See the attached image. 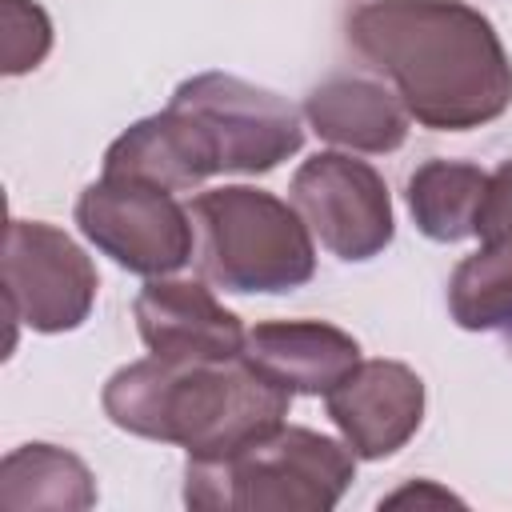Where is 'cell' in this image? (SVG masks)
Here are the masks:
<instances>
[{"label": "cell", "mask_w": 512, "mask_h": 512, "mask_svg": "<svg viewBox=\"0 0 512 512\" xmlns=\"http://www.w3.org/2000/svg\"><path fill=\"white\" fill-rule=\"evenodd\" d=\"M356 476V452L300 424L220 460H188L184 504L200 512H328Z\"/></svg>", "instance_id": "3"}, {"label": "cell", "mask_w": 512, "mask_h": 512, "mask_svg": "<svg viewBox=\"0 0 512 512\" xmlns=\"http://www.w3.org/2000/svg\"><path fill=\"white\" fill-rule=\"evenodd\" d=\"M200 272L224 292H292L316 276L304 216L264 188L228 184L192 200Z\"/></svg>", "instance_id": "4"}, {"label": "cell", "mask_w": 512, "mask_h": 512, "mask_svg": "<svg viewBox=\"0 0 512 512\" xmlns=\"http://www.w3.org/2000/svg\"><path fill=\"white\" fill-rule=\"evenodd\" d=\"M96 480L88 464L56 444H20L0 464V508H92Z\"/></svg>", "instance_id": "13"}, {"label": "cell", "mask_w": 512, "mask_h": 512, "mask_svg": "<svg viewBox=\"0 0 512 512\" xmlns=\"http://www.w3.org/2000/svg\"><path fill=\"white\" fill-rule=\"evenodd\" d=\"M476 236L484 244L512 240V160H504L496 172H488L480 212H476Z\"/></svg>", "instance_id": "17"}, {"label": "cell", "mask_w": 512, "mask_h": 512, "mask_svg": "<svg viewBox=\"0 0 512 512\" xmlns=\"http://www.w3.org/2000/svg\"><path fill=\"white\" fill-rule=\"evenodd\" d=\"M452 320L468 332H492L512 324V240L484 244L464 256L448 280Z\"/></svg>", "instance_id": "15"}, {"label": "cell", "mask_w": 512, "mask_h": 512, "mask_svg": "<svg viewBox=\"0 0 512 512\" xmlns=\"http://www.w3.org/2000/svg\"><path fill=\"white\" fill-rule=\"evenodd\" d=\"M104 416L132 436L180 444L188 460H220L276 432L292 396L252 372L244 360L176 364L136 360L108 376Z\"/></svg>", "instance_id": "2"}, {"label": "cell", "mask_w": 512, "mask_h": 512, "mask_svg": "<svg viewBox=\"0 0 512 512\" xmlns=\"http://www.w3.org/2000/svg\"><path fill=\"white\" fill-rule=\"evenodd\" d=\"M140 340L152 356L176 364H224L240 360L244 324L228 312L212 288L200 280H164L152 276L132 304Z\"/></svg>", "instance_id": "9"}, {"label": "cell", "mask_w": 512, "mask_h": 512, "mask_svg": "<svg viewBox=\"0 0 512 512\" xmlns=\"http://www.w3.org/2000/svg\"><path fill=\"white\" fill-rule=\"evenodd\" d=\"M80 232L136 276H168L192 260V212L160 184L100 176L76 200Z\"/></svg>", "instance_id": "5"}, {"label": "cell", "mask_w": 512, "mask_h": 512, "mask_svg": "<svg viewBox=\"0 0 512 512\" xmlns=\"http://www.w3.org/2000/svg\"><path fill=\"white\" fill-rule=\"evenodd\" d=\"M52 48V20L32 0H0V68L4 76L32 72Z\"/></svg>", "instance_id": "16"}, {"label": "cell", "mask_w": 512, "mask_h": 512, "mask_svg": "<svg viewBox=\"0 0 512 512\" xmlns=\"http://www.w3.org/2000/svg\"><path fill=\"white\" fill-rule=\"evenodd\" d=\"M308 128L348 152H396L408 140V108L396 88L368 76H328L304 96Z\"/></svg>", "instance_id": "12"}, {"label": "cell", "mask_w": 512, "mask_h": 512, "mask_svg": "<svg viewBox=\"0 0 512 512\" xmlns=\"http://www.w3.org/2000/svg\"><path fill=\"white\" fill-rule=\"evenodd\" d=\"M240 360L288 396H328L360 364V344L324 320H268L248 328Z\"/></svg>", "instance_id": "11"}, {"label": "cell", "mask_w": 512, "mask_h": 512, "mask_svg": "<svg viewBox=\"0 0 512 512\" xmlns=\"http://www.w3.org/2000/svg\"><path fill=\"white\" fill-rule=\"evenodd\" d=\"M96 288V264L68 232L44 220H8L4 304L12 324H28L32 332H72L88 320Z\"/></svg>", "instance_id": "7"}, {"label": "cell", "mask_w": 512, "mask_h": 512, "mask_svg": "<svg viewBox=\"0 0 512 512\" xmlns=\"http://www.w3.org/2000/svg\"><path fill=\"white\" fill-rule=\"evenodd\" d=\"M324 400L356 460L400 452L424 420V380L400 360H360Z\"/></svg>", "instance_id": "10"}, {"label": "cell", "mask_w": 512, "mask_h": 512, "mask_svg": "<svg viewBox=\"0 0 512 512\" xmlns=\"http://www.w3.org/2000/svg\"><path fill=\"white\" fill-rule=\"evenodd\" d=\"M348 44L432 132H468L512 108V60L464 0H368L348 16Z\"/></svg>", "instance_id": "1"}, {"label": "cell", "mask_w": 512, "mask_h": 512, "mask_svg": "<svg viewBox=\"0 0 512 512\" xmlns=\"http://www.w3.org/2000/svg\"><path fill=\"white\" fill-rule=\"evenodd\" d=\"M168 104L184 108L204 128L220 172H272L304 144L300 116L288 100L228 72H200L184 80Z\"/></svg>", "instance_id": "6"}, {"label": "cell", "mask_w": 512, "mask_h": 512, "mask_svg": "<svg viewBox=\"0 0 512 512\" xmlns=\"http://www.w3.org/2000/svg\"><path fill=\"white\" fill-rule=\"evenodd\" d=\"M292 208L340 260H372L392 244V196L384 176L344 152H316L292 176Z\"/></svg>", "instance_id": "8"}, {"label": "cell", "mask_w": 512, "mask_h": 512, "mask_svg": "<svg viewBox=\"0 0 512 512\" xmlns=\"http://www.w3.org/2000/svg\"><path fill=\"white\" fill-rule=\"evenodd\" d=\"M488 172L464 160H424L408 176V212L428 240L456 244L476 236V212Z\"/></svg>", "instance_id": "14"}]
</instances>
